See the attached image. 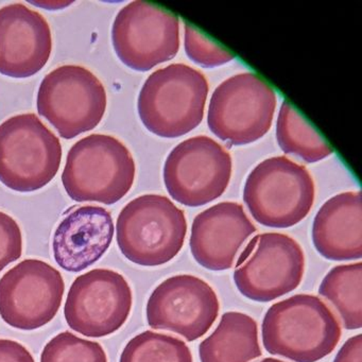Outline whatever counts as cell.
Masks as SVG:
<instances>
[{
	"label": "cell",
	"instance_id": "1",
	"mask_svg": "<svg viewBox=\"0 0 362 362\" xmlns=\"http://www.w3.org/2000/svg\"><path fill=\"white\" fill-rule=\"evenodd\" d=\"M262 334L264 349L271 355L294 362H317L334 351L342 329L319 296L296 294L269 308Z\"/></svg>",
	"mask_w": 362,
	"mask_h": 362
},
{
	"label": "cell",
	"instance_id": "2",
	"mask_svg": "<svg viewBox=\"0 0 362 362\" xmlns=\"http://www.w3.org/2000/svg\"><path fill=\"white\" fill-rule=\"evenodd\" d=\"M209 82L189 65L170 64L148 77L137 110L148 131L164 139L188 134L202 122Z\"/></svg>",
	"mask_w": 362,
	"mask_h": 362
},
{
	"label": "cell",
	"instance_id": "3",
	"mask_svg": "<svg viewBox=\"0 0 362 362\" xmlns=\"http://www.w3.org/2000/svg\"><path fill=\"white\" fill-rule=\"evenodd\" d=\"M135 175L134 158L122 141L111 135L92 134L69 150L62 183L76 202L112 205L130 192Z\"/></svg>",
	"mask_w": 362,
	"mask_h": 362
},
{
	"label": "cell",
	"instance_id": "4",
	"mask_svg": "<svg viewBox=\"0 0 362 362\" xmlns=\"http://www.w3.org/2000/svg\"><path fill=\"white\" fill-rule=\"evenodd\" d=\"M187 234L185 213L162 194H143L128 203L116 223L120 252L133 264L158 267L171 262Z\"/></svg>",
	"mask_w": 362,
	"mask_h": 362
},
{
	"label": "cell",
	"instance_id": "5",
	"mask_svg": "<svg viewBox=\"0 0 362 362\" xmlns=\"http://www.w3.org/2000/svg\"><path fill=\"white\" fill-rule=\"evenodd\" d=\"M315 197V182L306 167L286 156L262 160L247 175L243 188V201L254 219L273 228L303 221Z\"/></svg>",
	"mask_w": 362,
	"mask_h": 362
},
{
	"label": "cell",
	"instance_id": "6",
	"mask_svg": "<svg viewBox=\"0 0 362 362\" xmlns=\"http://www.w3.org/2000/svg\"><path fill=\"white\" fill-rule=\"evenodd\" d=\"M62 160L60 139L35 114L0 124V182L18 192L41 189L56 177Z\"/></svg>",
	"mask_w": 362,
	"mask_h": 362
},
{
	"label": "cell",
	"instance_id": "7",
	"mask_svg": "<svg viewBox=\"0 0 362 362\" xmlns=\"http://www.w3.org/2000/svg\"><path fill=\"white\" fill-rule=\"evenodd\" d=\"M107 105L103 82L80 65H63L50 71L37 93V112L64 139L94 130Z\"/></svg>",
	"mask_w": 362,
	"mask_h": 362
},
{
	"label": "cell",
	"instance_id": "8",
	"mask_svg": "<svg viewBox=\"0 0 362 362\" xmlns=\"http://www.w3.org/2000/svg\"><path fill=\"white\" fill-rule=\"evenodd\" d=\"M276 101L274 90L259 76H232L211 95L207 124L228 145H249L270 130Z\"/></svg>",
	"mask_w": 362,
	"mask_h": 362
},
{
	"label": "cell",
	"instance_id": "9",
	"mask_svg": "<svg viewBox=\"0 0 362 362\" xmlns=\"http://www.w3.org/2000/svg\"><path fill=\"white\" fill-rule=\"evenodd\" d=\"M235 268V285L243 296L254 302H272L302 283L305 254L292 237L264 233L247 243Z\"/></svg>",
	"mask_w": 362,
	"mask_h": 362
},
{
	"label": "cell",
	"instance_id": "10",
	"mask_svg": "<svg viewBox=\"0 0 362 362\" xmlns=\"http://www.w3.org/2000/svg\"><path fill=\"white\" fill-rule=\"evenodd\" d=\"M232 156L215 139L200 135L173 148L164 165V183L173 200L189 207L209 204L226 192Z\"/></svg>",
	"mask_w": 362,
	"mask_h": 362
},
{
	"label": "cell",
	"instance_id": "11",
	"mask_svg": "<svg viewBox=\"0 0 362 362\" xmlns=\"http://www.w3.org/2000/svg\"><path fill=\"white\" fill-rule=\"evenodd\" d=\"M112 42L126 66L136 71H150L173 60L179 52V18L153 4L133 1L116 16Z\"/></svg>",
	"mask_w": 362,
	"mask_h": 362
},
{
	"label": "cell",
	"instance_id": "12",
	"mask_svg": "<svg viewBox=\"0 0 362 362\" xmlns=\"http://www.w3.org/2000/svg\"><path fill=\"white\" fill-rule=\"evenodd\" d=\"M132 304V289L124 275L109 269H95L71 284L64 315L71 329L101 338L124 326Z\"/></svg>",
	"mask_w": 362,
	"mask_h": 362
},
{
	"label": "cell",
	"instance_id": "13",
	"mask_svg": "<svg viewBox=\"0 0 362 362\" xmlns=\"http://www.w3.org/2000/svg\"><path fill=\"white\" fill-rule=\"evenodd\" d=\"M64 292L60 271L43 260H24L0 279V315L11 327L37 329L54 319Z\"/></svg>",
	"mask_w": 362,
	"mask_h": 362
},
{
	"label": "cell",
	"instance_id": "14",
	"mask_svg": "<svg viewBox=\"0 0 362 362\" xmlns=\"http://www.w3.org/2000/svg\"><path fill=\"white\" fill-rule=\"evenodd\" d=\"M217 294L209 283L189 274L160 284L147 303V321L153 329L175 332L188 342L207 334L219 315Z\"/></svg>",
	"mask_w": 362,
	"mask_h": 362
},
{
	"label": "cell",
	"instance_id": "15",
	"mask_svg": "<svg viewBox=\"0 0 362 362\" xmlns=\"http://www.w3.org/2000/svg\"><path fill=\"white\" fill-rule=\"evenodd\" d=\"M257 232L243 206L221 202L197 215L190 234L194 260L211 271L233 268L249 239Z\"/></svg>",
	"mask_w": 362,
	"mask_h": 362
},
{
	"label": "cell",
	"instance_id": "16",
	"mask_svg": "<svg viewBox=\"0 0 362 362\" xmlns=\"http://www.w3.org/2000/svg\"><path fill=\"white\" fill-rule=\"evenodd\" d=\"M52 52L49 24L40 12L16 3L0 9V74L25 79L40 73Z\"/></svg>",
	"mask_w": 362,
	"mask_h": 362
},
{
	"label": "cell",
	"instance_id": "17",
	"mask_svg": "<svg viewBox=\"0 0 362 362\" xmlns=\"http://www.w3.org/2000/svg\"><path fill=\"white\" fill-rule=\"evenodd\" d=\"M113 237V217L107 209L96 205L73 207L54 232V260L69 272H81L105 255Z\"/></svg>",
	"mask_w": 362,
	"mask_h": 362
},
{
	"label": "cell",
	"instance_id": "18",
	"mask_svg": "<svg viewBox=\"0 0 362 362\" xmlns=\"http://www.w3.org/2000/svg\"><path fill=\"white\" fill-rule=\"evenodd\" d=\"M313 243L326 259L362 257L361 192L336 194L322 205L313 220Z\"/></svg>",
	"mask_w": 362,
	"mask_h": 362
},
{
	"label": "cell",
	"instance_id": "19",
	"mask_svg": "<svg viewBox=\"0 0 362 362\" xmlns=\"http://www.w3.org/2000/svg\"><path fill=\"white\" fill-rule=\"evenodd\" d=\"M262 355L258 326L250 315L226 313L215 332L201 342V362H250Z\"/></svg>",
	"mask_w": 362,
	"mask_h": 362
},
{
	"label": "cell",
	"instance_id": "20",
	"mask_svg": "<svg viewBox=\"0 0 362 362\" xmlns=\"http://www.w3.org/2000/svg\"><path fill=\"white\" fill-rule=\"evenodd\" d=\"M319 293L337 309L344 328L362 327L361 262L334 267L322 281Z\"/></svg>",
	"mask_w": 362,
	"mask_h": 362
},
{
	"label": "cell",
	"instance_id": "21",
	"mask_svg": "<svg viewBox=\"0 0 362 362\" xmlns=\"http://www.w3.org/2000/svg\"><path fill=\"white\" fill-rule=\"evenodd\" d=\"M276 139L285 153L293 154L307 163L320 162L334 153L332 146L287 100L279 110Z\"/></svg>",
	"mask_w": 362,
	"mask_h": 362
},
{
	"label": "cell",
	"instance_id": "22",
	"mask_svg": "<svg viewBox=\"0 0 362 362\" xmlns=\"http://www.w3.org/2000/svg\"><path fill=\"white\" fill-rule=\"evenodd\" d=\"M119 362H194V359L184 341L146 330L129 341Z\"/></svg>",
	"mask_w": 362,
	"mask_h": 362
},
{
	"label": "cell",
	"instance_id": "23",
	"mask_svg": "<svg viewBox=\"0 0 362 362\" xmlns=\"http://www.w3.org/2000/svg\"><path fill=\"white\" fill-rule=\"evenodd\" d=\"M41 362H107V357L98 342L63 332L45 345Z\"/></svg>",
	"mask_w": 362,
	"mask_h": 362
},
{
	"label": "cell",
	"instance_id": "24",
	"mask_svg": "<svg viewBox=\"0 0 362 362\" xmlns=\"http://www.w3.org/2000/svg\"><path fill=\"white\" fill-rule=\"evenodd\" d=\"M184 47L188 58L205 69L220 66L235 59L232 52L186 22Z\"/></svg>",
	"mask_w": 362,
	"mask_h": 362
},
{
	"label": "cell",
	"instance_id": "25",
	"mask_svg": "<svg viewBox=\"0 0 362 362\" xmlns=\"http://www.w3.org/2000/svg\"><path fill=\"white\" fill-rule=\"evenodd\" d=\"M23 254V234L18 222L0 211V272Z\"/></svg>",
	"mask_w": 362,
	"mask_h": 362
},
{
	"label": "cell",
	"instance_id": "26",
	"mask_svg": "<svg viewBox=\"0 0 362 362\" xmlns=\"http://www.w3.org/2000/svg\"><path fill=\"white\" fill-rule=\"evenodd\" d=\"M0 362H35L30 351L13 340L0 339Z\"/></svg>",
	"mask_w": 362,
	"mask_h": 362
},
{
	"label": "cell",
	"instance_id": "27",
	"mask_svg": "<svg viewBox=\"0 0 362 362\" xmlns=\"http://www.w3.org/2000/svg\"><path fill=\"white\" fill-rule=\"evenodd\" d=\"M334 362H362V334L349 338L337 354Z\"/></svg>",
	"mask_w": 362,
	"mask_h": 362
},
{
	"label": "cell",
	"instance_id": "28",
	"mask_svg": "<svg viewBox=\"0 0 362 362\" xmlns=\"http://www.w3.org/2000/svg\"><path fill=\"white\" fill-rule=\"evenodd\" d=\"M31 5L37 6V7L45 8L47 10H60L69 7L73 4V1H30Z\"/></svg>",
	"mask_w": 362,
	"mask_h": 362
},
{
	"label": "cell",
	"instance_id": "29",
	"mask_svg": "<svg viewBox=\"0 0 362 362\" xmlns=\"http://www.w3.org/2000/svg\"><path fill=\"white\" fill-rule=\"evenodd\" d=\"M259 362H285L281 361V360L275 359V358H264V360H262V361Z\"/></svg>",
	"mask_w": 362,
	"mask_h": 362
}]
</instances>
